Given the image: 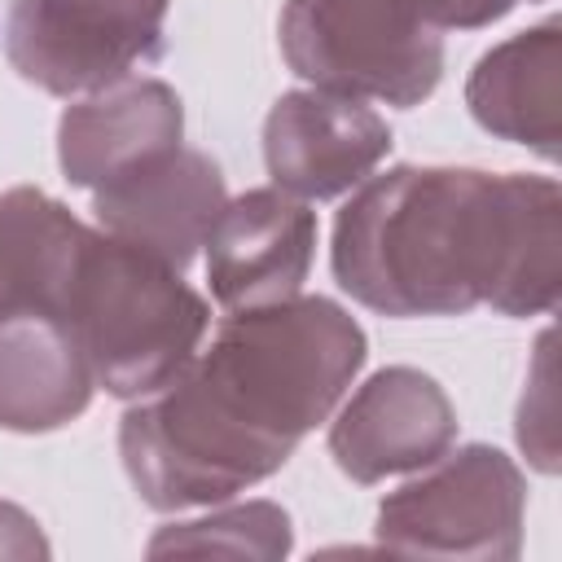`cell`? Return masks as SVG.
<instances>
[{
	"label": "cell",
	"mask_w": 562,
	"mask_h": 562,
	"mask_svg": "<svg viewBox=\"0 0 562 562\" xmlns=\"http://www.w3.org/2000/svg\"><path fill=\"white\" fill-rule=\"evenodd\" d=\"M224 202H228V189L220 167L211 162V154L189 145L154 154L140 167L92 189L97 228L158 255L180 272L202 250Z\"/></svg>",
	"instance_id": "10"
},
{
	"label": "cell",
	"mask_w": 562,
	"mask_h": 562,
	"mask_svg": "<svg viewBox=\"0 0 562 562\" xmlns=\"http://www.w3.org/2000/svg\"><path fill=\"white\" fill-rule=\"evenodd\" d=\"M522 0H422L426 18L439 31H479L501 22L509 9H518Z\"/></svg>",
	"instance_id": "17"
},
{
	"label": "cell",
	"mask_w": 562,
	"mask_h": 562,
	"mask_svg": "<svg viewBox=\"0 0 562 562\" xmlns=\"http://www.w3.org/2000/svg\"><path fill=\"white\" fill-rule=\"evenodd\" d=\"M61 321L75 329L105 395L145 400L198 356L211 307L180 268L105 228H88Z\"/></svg>",
	"instance_id": "3"
},
{
	"label": "cell",
	"mask_w": 562,
	"mask_h": 562,
	"mask_svg": "<svg viewBox=\"0 0 562 562\" xmlns=\"http://www.w3.org/2000/svg\"><path fill=\"white\" fill-rule=\"evenodd\" d=\"M527 479L492 443L448 448L378 505V544L413 558L514 562L522 549Z\"/></svg>",
	"instance_id": "5"
},
{
	"label": "cell",
	"mask_w": 562,
	"mask_h": 562,
	"mask_svg": "<svg viewBox=\"0 0 562 562\" xmlns=\"http://www.w3.org/2000/svg\"><path fill=\"white\" fill-rule=\"evenodd\" d=\"M369 360L360 321L325 294L228 312L206 351L119 422V457L158 514L211 509L272 479L334 417Z\"/></svg>",
	"instance_id": "1"
},
{
	"label": "cell",
	"mask_w": 562,
	"mask_h": 562,
	"mask_svg": "<svg viewBox=\"0 0 562 562\" xmlns=\"http://www.w3.org/2000/svg\"><path fill=\"white\" fill-rule=\"evenodd\" d=\"M171 0H9L4 57L53 97L97 92L162 53Z\"/></svg>",
	"instance_id": "6"
},
{
	"label": "cell",
	"mask_w": 562,
	"mask_h": 562,
	"mask_svg": "<svg viewBox=\"0 0 562 562\" xmlns=\"http://www.w3.org/2000/svg\"><path fill=\"white\" fill-rule=\"evenodd\" d=\"M277 44L307 88L400 110L422 105L443 79V31L422 0H285Z\"/></svg>",
	"instance_id": "4"
},
{
	"label": "cell",
	"mask_w": 562,
	"mask_h": 562,
	"mask_svg": "<svg viewBox=\"0 0 562 562\" xmlns=\"http://www.w3.org/2000/svg\"><path fill=\"white\" fill-rule=\"evenodd\" d=\"M470 119L509 140L527 145L544 162L562 154V22L544 18L501 44H492L465 79Z\"/></svg>",
	"instance_id": "12"
},
{
	"label": "cell",
	"mask_w": 562,
	"mask_h": 562,
	"mask_svg": "<svg viewBox=\"0 0 562 562\" xmlns=\"http://www.w3.org/2000/svg\"><path fill=\"white\" fill-rule=\"evenodd\" d=\"M391 123L360 97L294 88L263 119V162L277 189L303 202L351 193L391 154Z\"/></svg>",
	"instance_id": "7"
},
{
	"label": "cell",
	"mask_w": 562,
	"mask_h": 562,
	"mask_svg": "<svg viewBox=\"0 0 562 562\" xmlns=\"http://www.w3.org/2000/svg\"><path fill=\"white\" fill-rule=\"evenodd\" d=\"M92 391V364L61 316L22 312L0 321V430H61L88 408Z\"/></svg>",
	"instance_id": "13"
},
{
	"label": "cell",
	"mask_w": 562,
	"mask_h": 562,
	"mask_svg": "<svg viewBox=\"0 0 562 562\" xmlns=\"http://www.w3.org/2000/svg\"><path fill=\"white\" fill-rule=\"evenodd\" d=\"M452 439L457 408L448 391L413 364H386L364 378L329 422L334 465L364 487L430 465Z\"/></svg>",
	"instance_id": "8"
},
{
	"label": "cell",
	"mask_w": 562,
	"mask_h": 562,
	"mask_svg": "<svg viewBox=\"0 0 562 562\" xmlns=\"http://www.w3.org/2000/svg\"><path fill=\"white\" fill-rule=\"evenodd\" d=\"M329 268L378 316H544L562 290V189L531 171L400 162L342 202Z\"/></svg>",
	"instance_id": "2"
},
{
	"label": "cell",
	"mask_w": 562,
	"mask_h": 562,
	"mask_svg": "<svg viewBox=\"0 0 562 562\" xmlns=\"http://www.w3.org/2000/svg\"><path fill=\"white\" fill-rule=\"evenodd\" d=\"M88 224L44 189L0 193V321L22 312L61 316Z\"/></svg>",
	"instance_id": "14"
},
{
	"label": "cell",
	"mask_w": 562,
	"mask_h": 562,
	"mask_svg": "<svg viewBox=\"0 0 562 562\" xmlns=\"http://www.w3.org/2000/svg\"><path fill=\"white\" fill-rule=\"evenodd\" d=\"M184 136L180 92L149 75L114 79L57 119V162L75 189H101L105 180L140 167L154 154L176 149Z\"/></svg>",
	"instance_id": "11"
},
{
	"label": "cell",
	"mask_w": 562,
	"mask_h": 562,
	"mask_svg": "<svg viewBox=\"0 0 562 562\" xmlns=\"http://www.w3.org/2000/svg\"><path fill=\"white\" fill-rule=\"evenodd\" d=\"M294 544L290 514L272 501H246V505H220L206 518L167 522L149 540V558L162 553H228V558H285Z\"/></svg>",
	"instance_id": "15"
},
{
	"label": "cell",
	"mask_w": 562,
	"mask_h": 562,
	"mask_svg": "<svg viewBox=\"0 0 562 562\" xmlns=\"http://www.w3.org/2000/svg\"><path fill=\"white\" fill-rule=\"evenodd\" d=\"M518 448L540 474H558V404H553V329L536 338L527 386L518 400Z\"/></svg>",
	"instance_id": "16"
},
{
	"label": "cell",
	"mask_w": 562,
	"mask_h": 562,
	"mask_svg": "<svg viewBox=\"0 0 562 562\" xmlns=\"http://www.w3.org/2000/svg\"><path fill=\"white\" fill-rule=\"evenodd\" d=\"M202 250L211 299L224 312L294 299L316 259V211L277 184L246 189L224 202Z\"/></svg>",
	"instance_id": "9"
},
{
	"label": "cell",
	"mask_w": 562,
	"mask_h": 562,
	"mask_svg": "<svg viewBox=\"0 0 562 562\" xmlns=\"http://www.w3.org/2000/svg\"><path fill=\"white\" fill-rule=\"evenodd\" d=\"M0 558H48L40 522L13 501H0Z\"/></svg>",
	"instance_id": "18"
}]
</instances>
